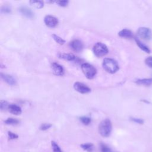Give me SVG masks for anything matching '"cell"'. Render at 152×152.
<instances>
[{"label": "cell", "mask_w": 152, "mask_h": 152, "mask_svg": "<svg viewBox=\"0 0 152 152\" xmlns=\"http://www.w3.org/2000/svg\"><path fill=\"white\" fill-rule=\"evenodd\" d=\"M99 132L103 137H108L112 130V125L110 119L106 118L101 121L98 127Z\"/></svg>", "instance_id": "6da1fadb"}, {"label": "cell", "mask_w": 152, "mask_h": 152, "mask_svg": "<svg viewBox=\"0 0 152 152\" xmlns=\"http://www.w3.org/2000/svg\"><path fill=\"white\" fill-rule=\"evenodd\" d=\"M102 66L103 69L110 74H114L119 69V65L118 62L112 58H104L102 63Z\"/></svg>", "instance_id": "7a4b0ae2"}, {"label": "cell", "mask_w": 152, "mask_h": 152, "mask_svg": "<svg viewBox=\"0 0 152 152\" xmlns=\"http://www.w3.org/2000/svg\"><path fill=\"white\" fill-rule=\"evenodd\" d=\"M81 68L84 75L88 79H93L96 76L97 70L92 65L88 63H83Z\"/></svg>", "instance_id": "3957f363"}, {"label": "cell", "mask_w": 152, "mask_h": 152, "mask_svg": "<svg viewBox=\"0 0 152 152\" xmlns=\"http://www.w3.org/2000/svg\"><path fill=\"white\" fill-rule=\"evenodd\" d=\"M93 51L96 56L101 58L105 56L108 53V48L104 43L102 42H97L94 45Z\"/></svg>", "instance_id": "277c9868"}, {"label": "cell", "mask_w": 152, "mask_h": 152, "mask_svg": "<svg viewBox=\"0 0 152 152\" xmlns=\"http://www.w3.org/2000/svg\"><path fill=\"white\" fill-rule=\"evenodd\" d=\"M137 34L141 38L144 40H150L152 37L151 30L148 27H140L137 30Z\"/></svg>", "instance_id": "5b68a950"}, {"label": "cell", "mask_w": 152, "mask_h": 152, "mask_svg": "<svg viewBox=\"0 0 152 152\" xmlns=\"http://www.w3.org/2000/svg\"><path fill=\"white\" fill-rule=\"evenodd\" d=\"M44 23L45 25L50 28H53L58 24V20L54 16L47 15L44 18Z\"/></svg>", "instance_id": "8992f818"}, {"label": "cell", "mask_w": 152, "mask_h": 152, "mask_svg": "<svg viewBox=\"0 0 152 152\" xmlns=\"http://www.w3.org/2000/svg\"><path fill=\"white\" fill-rule=\"evenodd\" d=\"M74 88L81 94H87L91 91V89L87 85L80 82H75L74 84Z\"/></svg>", "instance_id": "52a82bcc"}, {"label": "cell", "mask_w": 152, "mask_h": 152, "mask_svg": "<svg viewBox=\"0 0 152 152\" xmlns=\"http://www.w3.org/2000/svg\"><path fill=\"white\" fill-rule=\"evenodd\" d=\"M70 47L74 51L79 52L83 50L84 48V45L81 40L75 39L72 40L70 43Z\"/></svg>", "instance_id": "ba28073f"}, {"label": "cell", "mask_w": 152, "mask_h": 152, "mask_svg": "<svg viewBox=\"0 0 152 152\" xmlns=\"http://www.w3.org/2000/svg\"><path fill=\"white\" fill-rule=\"evenodd\" d=\"M18 11L23 15L28 18H33L34 17V13L33 11L27 7L22 6L19 8Z\"/></svg>", "instance_id": "9c48e42d"}, {"label": "cell", "mask_w": 152, "mask_h": 152, "mask_svg": "<svg viewBox=\"0 0 152 152\" xmlns=\"http://www.w3.org/2000/svg\"><path fill=\"white\" fill-rule=\"evenodd\" d=\"M52 69L53 74L57 76H62L64 74V69L63 66L56 62L52 63Z\"/></svg>", "instance_id": "30bf717a"}, {"label": "cell", "mask_w": 152, "mask_h": 152, "mask_svg": "<svg viewBox=\"0 0 152 152\" xmlns=\"http://www.w3.org/2000/svg\"><path fill=\"white\" fill-rule=\"evenodd\" d=\"M1 78L9 85L14 86L16 84L15 79L11 75L1 73Z\"/></svg>", "instance_id": "8fae6325"}, {"label": "cell", "mask_w": 152, "mask_h": 152, "mask_svg": "<svg viewBox=\"0 0 152 152\" xmlns=\"http://www.w3.org/2000/svg\"><path fill=\"white\" fill-rule=\"evenodd\" d=\"M8 110L10 113L15 115H19L22 112L21 107L15 104H10L8 107Z\"/></svg>", "instance_id": "7c38bea8"}, {"label": "cell", "mask_w": 152, "mask_h": 152, "mask_svg": "<svg viewBox=\"0 0 152 152\" xmlns=\"http://www.w3.org/2000/svg\"><path fill=\"white\" fill-rule=\"evenodd\" d=\"M135 83L138 85H142L144 86H150L152 84V78L138 79L135 81Z\"/></svg>", "instance_id": "4fadbf2b"}, {"label": "cell", "mask_w": 152, "mask_h": 152, "mask_svg": "<svg viewBox=\"0 0 152 152\" xmlns=\"http://www.w3.org/2000/svg\"><path fill=\"white\" fill-rule=\"evenodd\" d=\"M118 35L121 37H125V38H131L133 36V34L132 31L126 28H124L121 30L119 33Z\"/></svg>", "instance_id": "5bb4252c"}, {"label": "cell", "mask_w": 152, "mask_h": 152, "mask_svg": "<svg viewBox=\"0 0 152 152\" xmlns=\"http://www.w3.org/2000/svg\"><path fill=\"white\" fill-rule=\"evenodd\" d=\"M135 42L137 45V46L144 52L147 53H150L151 50L150 49L148 48V47L147 46H146L145 45H144L143 43H142L138 38H135Z\"/></svg>", "instance_id": "9a60e30c"}, {"label": "cell", "mask_w": 152, "mask_h": 152, "mask_svg": "<svg viewBox=\"0 0 152 152\" xmlns=\"http://www.w3.org/2000/svg\"><path fill=\"white\" fill-rule=\"evenodd\" d=\"M59 58L64 59L66 61H72L75 59V56L72 53H59Z\"/></svg>", "instance_id": "2e32d148"}, {"label": "cell", "mask_w": 152, "mask_h": 152, "mask_svg": "<svg viewBox=\"0 0 152 152\" xmlns=\"http://www.w3.org/2000/svg\"><path fill=\"white\" fill-rule=\"evenodd\" d=\"M80 147L84 150L87 152H93L94 145L92 143H84L80 145Z\"/></svg>", "instance_id": "e0dca14e"}, {"label": "cell", "mask_w": 152, "mask_h": 152, "mask_svg": "<svg viewBox=\"0 0 152 152\" xmlns=\"http://www.w3.org/2000/svg\"><path fill=\"white\" fill-rule=\"evenodd\" d=\"M29 2L36 8H42L43 7V2L42 1H30Z\"/></svg>", "instance_id": "ac0fdd59"}, {"label": "cell", "mask_w": 152, "mask_h": 152, "mask_svg": "<svg viewBox=\"0 0 152 152\" xmlns=\"http://www.w3.org/2000/svg\"><path fill=\"white\" fill-rule=\"evenodd\" d=\"M5 124L7 125H17L19 123V121L17 119L12 118H9L7 119H6L4 121Z\"/></svg>", "instance_id": "d6986e66"}, {"label": "cell", "mask_w": 152, "mask_h": 152, "mask_svg": "<svg viewBox=\"0 0 152 152\" xmlns=\"http://www.w3.org/2000/svg\"><path fill=\"white\" fill-rule=\"evenodd\" d=\"M52 36L53 39H54V40H55L57 43H58V44H59V45H64V44L65 43V40H64L62 38H61V37H59V36H58V35H56V34H52Z\"/></svg>", "instance_id": "ffe728a7"}, {"label": "cell", "mask_w": 152, "mask_h": 152, "mask_svg": "<svg viewBox=\"0 0 152 152\" xmlns=\"http://www.w3.org/2000/svg\"><path fill=\"white\" fill-rule=\"evenodd\" d=\"M100 150L102 152H114L112 150V149L109 146H107L104 143H102V142L100 143Z\"/></svg>", "instance_id": "44dd1931"}, {"label": "cell", "mask_w": 152, "mask_h": 152, "mask_svg": "<svg viewBox=\"0 0 152 152\" xmlns=\"http://www.w3.org/2000/svg\"><path fill=\"white\" fill-rule=\"evenodd\" d=\"M51 146H52L53 152H62L60 147L58 145V144L55 141H51Z\"/></svg>", "instance_id": "7402d4cb"}, {"label": "cell", "mask_w": 152, "mask_h": 152, "mask_svg": "<svg viewBox=\"0 0 152 152\" xmlns=\"http://www.w3.org/2000/svg\"><path fill=\"white\" fill-rule=\"evenodd\" d=\"M80 121L85 125H88L91 122V118L88 116H82L80 118Z\"/></svg>", "instance_id": "603a6c76"}, {"label": "cell", "mask_w": 152, "mask_h": 152, "mask_svg": "<svg viewBox=\"0 0 152 152\" xmlns=\"http://www.w3.org/2000/svg\"><path fill=\"white\" fill-rule=\"evenodd\" d=\"M9 104L7 101L5 100H1V103H0V107L1 110H5L7 109H8L9 107Z\"/></svg>", "instance_id": "cb8c5ba5"}, {"label": "cell", "mask_w": 152, "mask_h": 152, "mask_svg": "<svg viewBox=\"0 0 152 152\" xmlns=\"http://www.w3.org/2000/svg\"><path fill=\"white\" fill-rule=\"evenodd\" d=\"M52 124H49V123H44L42 124L40 126V129L42 131H46L49 129L51 126H52Z\"/></svg>", "instance_id": "d4e9b609"}, {"label": "cell", "mask_w": 152, "mask_h": 152, "mask_svg": "<svg viewBox=\"0 0 152 152\" xmlns=\"http://www.w3.org/2000/svg\"><path fill=\"white\" fill-rule=\"evenodd\" d=\"M8 139L11 140H15L18 138V135L12 132L11 131H8Z\"/></svg>", "instance_id": "484cf974"}, {"label": "cell", "mask_w": 152, "mask_h": 152, "mask_svg": "<svg viewBox=\"0 0 152 152\" xmlns=\"http://www.w3.org/2000/svg\"><path fill=\"white\" fill-rule=\"evenodd\" d=\"M56 3L60 7H65L68 5L69 1H56Z\"/></svg>", "instance_id": "4316f807"}, {"label": "cell", "mask_w": 152, "mask_h": 152, "mask_svg": "<svg viewBox=\"0 0 152 152\" xmlns=\"http://www.w3.org/2000/svg\"><path fill=\"white\" fill-rule=\"evenodd\" d=\"M145 64L150 68H152V56H148L145 59Z\"/></svg>", "instance_id": "83f0119b"}, {"label": "cell", "mask_w": 152, "mask_h": 152, "mask_svg": "<svg viewBox=\"0 0 152 152\" xmlns=\"http://www.w3.org/2000/svg\"><path fill=\"white\" fill-rule=\"evenodd\" d=\"M1 12L2 13H5V14H8V13H10L11 12V8L8 7V6H4L3 7H2L1 10Z\"/></svg>", "instance_id": "f1b7e54d"}, {"label": "cell", "mask_w": 152, "mask_h": 152, "mask_svg": "<svg viewBox=\"0 0 152 152\" xmlns=\"http://www.w3.org/2000/svg\"><path fill=\"white\" fill-rule=\"evenodd\" d=\"M131 120L133 121L134 122H135L138 124H142L144 123V120L141 118H131Z\"/></svg>", "instance_id": "f546056e"}]
</instances>
